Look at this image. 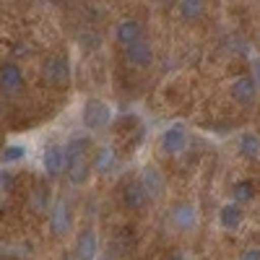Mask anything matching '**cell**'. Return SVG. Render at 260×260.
Listing matches in <instances>:
<instances>
[{
  "label": "cell",
  "mask_w": 260,
  "mask_h": 260,
  "mask_svg": "<svg viewBox=\"0 0 260 260\" xmlns=\"http://www.w3.org/2000/svg\"><path fill=\"white\" fill-rule=\"evenodd\" d=\"M89 151H91L89 136H73L65 143V177H68V182L76 185V187L89 182L91 172H94Z\"/></svg>",
  "instance_id": "cell-1"
},
{
  "label": "cell",
  "mask_w": 260,
  "mask_h": 260,
  "mask_svg": "<svg viewBox=\"0 0 260 260\" xmlns=\"http://www.w3.org/2000/svg\"><path fill=\"white\" fill-rule=\"evenodd\" d=\"M112 120H115L112 104L99 99V96L89 99V102L83 104V110H81V122H83L86 130H91V133H104Z\"/></svg>",
  "instance_id": "cell-2"
},
{
  "label": "cell",
  "mask_w": 260,
  "mask_h": 260,
  "mask_svg": "<svg viewBox=\"0 0 260 260\" xmlns=\"http://www.w3.org/2000/svg\"><path fill=\"white\" fill-rule=\"evenodd\" d=\"M169 226L180 234H192L201 226V208L192 201H177L169 208Z\"/></svg>",
  "instance_id": "cell-3"
},
{
  "label": "cell",
  "mask_w": 260,
  "mask_h": 260,
  "mask_svg": "<svg viewBox=\"0 0 260 260\" xmlns=\"http://www.w3.org/2000/svg\"><path fill=\"white\" fill-rule=\"evenodd\" d=\"M42 78H45L47 86H65L71 81V60L68 55H62V52H55L50 55L45 62H42Z\"/></svg>",
  "instance_id": "cell-4"
},
{
  "label": "cell",
  "mask_w": 260,
  "mask_h": 260,
  "mask_svg": "<svg viewBox=\"0 0 260 260\" xmlns=\"http://www.w3.org/2000/svg\"><path fill=\"white\" fill-rule=\"evenodd\" d=\"M26 89V76L21 71V65L13 60L0 62V94L3 96H18Z\"/></svg>",
  "instance_id": "cell-5"
},
{
  "label": "cell",
  "mask_w": 260,
  "mask_h": 260,
  "mask_svg": "<svg viewBox=\"0 0 260 260\" xmlns=\"http://www.w3.org/2000/svg\"><path fill=\"white\" fill-rule=\"evenodd\" d=\"M190 143V136H187V127L182 122H175V125H169L161 138H159V148L164 151L167 156H180L182 151L187 148Z\"/></svg>",
  "instance_id": "cell-6"
},
{
  "label": "cell",
  "mask_w": 260,
  "mask_h": 260,
  "mask_svg": "<svg viewBox=\"0 0 260 260\" xmlns=\"http://www.w3.org/2000/svg\"><path fill=\"white\" fill-rule=\"evenodd\" d=\"M42 169H45L47 180H57L65 175V146L60 143H47L42 151Z\"/></svg>",
  "instance_id": "cell-7"
},
{
  "label": "cell",
  "mask_w": 260,
  "mask_h": 260,
  "mask_svg": "<svg viewBox=\"0 0 260 260\" xmlns=\"http://www.w3.org/2000/svg\"><path fill=\"white\" fill-rule=\"evenodd\" d=\"M47 224H50V232L52 237H65L73 226V211L68 206V201H55L50 213H47Z\"/></svg>",
  "instance_id": "cell-8"
},
{
  "label": "cell",
  "mask_w": 260,
  "mask_h": 260,
  "mask_svg": "<svg viewBox=\"0 0 260 260\" xmlns=\"http://www.w3.org/2000/svg\"><path fill=\"white\" fill-rule=\"evenodd\" d=\"M229 94L237 104H252L260 94V86L257 81L252 78V73H242V76H237L229 86Z\"/></svg>",
  "instance_id": "cell-9"
},
{
  "label": "cell",
  "mask_w": 260,
  "mask_h": 260,
  "mask_svg": "<svg viewBox=\"0 0 260 260\" xmlns=\"http://www.w3.org/2000/svg\"><path fill=\"white\" fill-rule=\"evenodd\" d=\"M122 203H125V208H130V211H143L146 206H148V192L143 190V185H141V180L138 177H133V180H125L122 182Z\"/></svg>",
  "instance_id": "cell-10"
},
{
  "label": "cell",
  "mask_w": 260,
  "mask_h": 260,
  "mask_svg": "<svg viewBox=\"0 0 260 260\" xmlns=\"http://www.w3.org/2000/svg\"><path fill=\"white\" fill-rule=\"evenodd\" d=\"M138 180H141V185H143V190L148 192L151 201H159L161 195L167 192V177L161 175L156 167H143L141 175H138Z\"/></svg>",
  "instance_id": "cell-11"
},
{
  "label": "cell",
  "mask_w": 260,
  "mask_h": 260,
  "mask_svg": "<svg viewBox=\"0 0 260 260\" xmlns=\"http://www.w3.org/2000/svg\"><path fill=\"white\" fill-rule=\"evenodd\" d=\"M99 255V237L94 229H83L76 237V247H73V260H96Z\"/></svg>",
  "instance_id": "cell-12"
},
{
  "label": "cell",
  "mask_w": 260,
  "mask_h": 260,
  "mask_svg": "<svg viewBox=\"0 0 260 260\" xmlns=\"http://www.w3.org/2000/svg\"><path fill=\"white\" fill-rule=\"evenodd\" d=\"M115 39H117V45H122L125 50L133 47L136 42L143 39V26H141V21H136V18H122L120 24L115 26Z\"/></svg>",
  "instance_id": "cell-13"
},
{
  "label": "cell",
  "mask_w": 260,
  "mask_h": 260,
  "mask_svg": "<svg viewBox=\"0 0 260 260\" xmlns=\"http://www.w3.org/2000/svg\"><path fill=\"white\" fill-rule=\"evenodd\" d=\"M117 167H120V156H117V151L112 146H99L94 151L91 169L96 172V175H110V172H115Z\"/></svg>",
  "instance_id": "cell-14"
},
{
  "label": "cell",
  "mask_w": 260,
  "mask_h": 260,
  "mask_svg": "<svg viewBox=\"0 0 260 260\" xmlns=\"http://www.w3.org/2000/svg\"><path fill=\"white\" fill-rule=\"evenodd\" d=\"M245 224V208L242 206H237V203H224L221 208H219V226L224 229V232H237Z\"/></svg>",
  "instance_id": "cell-15"
},
{
  "label": "cell",
  "mask_w": 260,
  "mask_h": 260,
  "mask_svg": "<svg viewBox=\"0 0 260 260\" xmlns=\"http://www.w3.org/2000/svg\"><path fill=\"white\" fill-rule=\"evenodd\" d=\"M125 57H127V62L133 65V68H146V65L154 62V47H151V42L141 39V42H136L133 47L125 50Z\"/></svg>",
  "instance_id": "cell-16"
},
{
  "label": "cell",
  "mask_w": 260,
  "mask_h": 260,
  "mask_svg": "<svg viewBox=\"0 0 260 260\" xmlns=\"http://www.w3.org/2000/svg\"><path fill=\"white\" fill-rule=\"evenodd\" d=\"M255 182L252 180H237L232 185V203L237 206H247L250 201H255Z\"/></svg>",
  "instance_id": "cell-17"
},
{
  "label": "cell",
  "mask_w": 260,
  "mask_h": 260,
  "mask_svg": "<svg viewBox=\"0 0 260 260\" xmlns=\"http://www.w3.org/2000/svg\"><path fill=\"white\" fill-rule=\"evenodd\" d=\"M237 148H240V154L245 159H260V136L255 130H247V133H242L240 141H237Z\"/></svg>",
  "instance_id": "cell-18"
},
{
  "label": "cell",
  "mask_w": 260,
  "mask_h": 260,
  "mask_svg": "<svg viewBox=\"0 0 260 260\" xmlns=\"http://www.w3.org/2000/svg\"><path fill=\"white\" fill-rule=\"evenodd\" d=\"M26 146L24 143H8L6 148H0V164L3 167H13L18 161H24L26 159Z\"/></svg>",
  "instance_id": "cell-19"
},
{
  "label": "cell",
  "mask_w": 260,
  "mask_h": 260,
  "mask_svg": "<svg viewBox=\"0 0 260 260\" xmlns=\"http://www.w3.org/2000/svg\"><path fill=\"white\" fill-rule=\"evenodd\" d=\"M177 11L185 21H198L206 13V3H201V0H182V3H177Z\"/></svg>",
  "instance_id": "cell-20"
},
{
  "label": "cell",
  "mask_w": 260,
  "mask_h": 260,
  "mask_svg": "<svg viewBox=\"0 0 260 260\" xmlns=\"http://www.w3.org/2000/svg\"><path fill=\"white\" fill-rule=\"evenodd\" d=\"M31 206H34V211L37 213H50V190H45V187H37L34 192H31Z\"/></svg>",
  "instance_id": "cell-21"
},
{
  "label": "cell",
  "mask_w": 260,
  "mask_h": 260,
  "mask_svg": "<svg viewBox=\"0 0 260 260\" xmlns=\"http://www.w3.org/2000/svg\"><path fill=\"white\" fill-rule=\"evenodd\" d=\"M13 187V172H0V192H6V190H11Z\"/></svg>",
  "instance_id": "cell-22"
},
{
  "label": "cell",
  "mask_w": 260,
  "mask_h": 260,
  "mask_svg": "<svg viewBox=\"0 0 260 260\" xmlns=\"http://www.w3.org/2000/svg\"><path fill=\"white\" fill-rule=\"evenodd\" d=\"M240 260H260V247H245Z\"/></svg>",
  "instance_id": "cell-23"
},
{
  "label": "cell",
  "mask_w": 260,
  "mask_h": 260,
  "mask_svg": "<svg viewBox=\"0 0 260 260\" xmlns=\"http://www.w3.org/2000/svg\"><path fill=\"white\" fill-rule=\"evenodd\" d=\"M167 260H192V257H190V252H185V250H175Z\"/></svg>",
  "instance_id": "cell-24"
},
{
  "label": "cell",
  "mask_w": 260,
  "mask_h": 260,
  "mask_svg": "<svg viewBox=\"0 0 260 260\" xmlns=\"http://www.w3.org/2000/svg\"><path fill=\"white\" fill-rule=\"evenodd\" d=\"M252 78H255L257 86H260V57H255V62H252Z\"/></svg>",
  "instance_id": "cell-25"
},
{
  "label": "cell",
  "mask_w": 260,
  "mask_h": 260,
  "mask_svg": "<svg viewBox=\"0 0 260 260\" xmlns=\"http://www.w3.org/2000/svg\"><path fill=\"white\" fill-rule=\"evenodd\" d=\"M62 260H73V257H62Z\"/></svg>",
  "instance_id": "cell-26"
},
{
  "label": "cell",
  "mask_w": 260,
  "mask_h": 260,
  "mask_svg": "<svg viewBox=\"0 0 260 260\" xmlns=\"http://www.w3.org/2000/svg\"><path fill=\"white\" fill-rule=\"evenodd\" d=\"M257 45H260V34H257Z\"/></svg>",
  "instance_id": "cell-27"
},
{
  "label": "cell",
  "mask_w": 260,
  "mask_h": 260,
  "mask_svg": "<svg viewBox=\"0 0 260 260\" xmlns=\"http://www.w3.org/2000/svg\"><path fill=\"white\" fill-rule=\"evenodd\" d=\"M102 260H110V257H102Z\"/></svg>",
  "instance_id": "cell-28"
}]
</instances>
